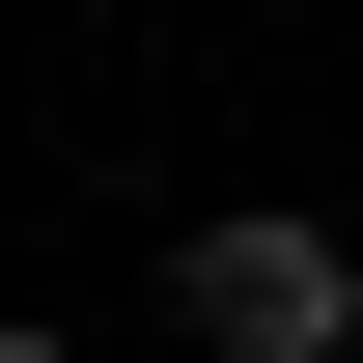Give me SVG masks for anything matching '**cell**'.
<instances>
[{
    "instance_id": "cell-1",
    "label": "cell",
    "mask_w": 363,
    "mask_h": 363,
    "mask_svg": "<svg viewBox=\"0 0 363 363\" xmlns=\"http://www.w3.org/2000/svg\"><path fill=\"white\" fill-rule=\"evenodd\" d=\"M168 308L224 335V363H363V252L252 196V224H196V252H168Z\"/></svg>"
},
{
    "instance_id": "cell-2",
    "label": "cell",
    "mask_w": 363,
    "mask_h": 363,
    "mask_svg": "<svg viewBox=\"0 0 363 363\" xmlns=\"http://www.w3.org/2000/svg\"><path fill=\"white\" fill-rule=\"evenodd\" d=\"M0 363H56V335H28V308H0Z\"/></svg>"
}]
</instances>
